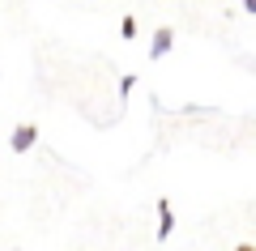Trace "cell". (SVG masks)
Here are the masks:
<instances>
[{
	"mask_svg": "<svg viewBox=\"0 0 256 251\" xmlns=\"http://www.w3.org/2000/svg\"><path fill=\"white\" fill-rule=\"evenodd\" d=\"M34 141H38V128H34V124H22V128H13V136H9L13 153H30V149H34Z\"/></svg>",
	"mask_w": 256,
	"mask_h": 251,
	"instance_id": "6da1fadb",
	"label": "cell"
},
{
	"mask_svg": "<svg viewBox=\"0 0 256 251\" xmlns=\"http://www.w3.org/2000/svg\"><path fill=\"white\" fill-rule=\"evenodd\" d=\"M171 43H175V30H171V26L154 30V38H150V55H154V60H162V55L171 51Z\"/></svg>",
	"mask_w": 256,
	"mask_h": 251,
	"instance_id": "7a4b0ae2",
	"label": "cell"
},
{
	"mask_svg": "<svg viewBox=\"0 0 256 251\" xmlns=\"http://www.w3.org/2000/svg\"><path fill=\"white\" fill-rule=\"evenodd\" d=\"M171 230H175V213H171V200H158V239H171Z\"/></svg>",
	"mask_w": 256,
	"mask_h": 251,
	"instance_id": "3957f363",
	"label": "cell"
},
{
	"mask_svg": "<svg viewBox=\"0 0 256 251\" xmlns=\"http://www.w3.org/2000/svg\"><path fill=\"white\" fill-rule=\"evenodd\" d=\"M120 34H124V38H137V17H124V26H120Z\"/></svg>",
	"mask_w": 256,
	"mask_h": 251,
	"instance_id": "277c9868",
	"label": "cell"
},
{
	"mask_svg": "<svg viewBox=\"0 0 256 251\" xmlns=\"http://www.w3.org/2000/svg\"><path fill=\"white\" fill-rule=\"evenodd\" d=\"M244 9H248V13H256V0H244Z\"/></svg>",
	"mask_w": 256,
	"mask_h": 251,
	"instance_id": "5b68a950",
	"label": "cell"
},
{
	"mask_svg": "<svg viewBox=\"0 0 256 251\" xmlns=\"http://www.w3.org/2000/svg\"><path fill=\"white\" fill-rule=\"evenodd\" d=\"M235 251H256V247H248V243H239V247H235Z\"/></svg>",
	"mask_w": 256,
	"mask_h": 251,
	"instance_id": "8992f818",
	"label": "cell"
}]
</instances>
